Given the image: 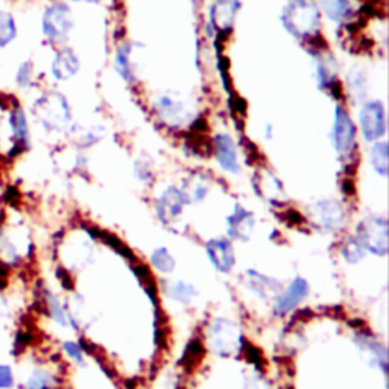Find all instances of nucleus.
I'll list each match as a JSON object with an SVG mask.
<instances>
[{
	"label": "nucleus",
	"instance_id": "nucleus-1",
	"mask_svg": "<svg viewBox=\"0 0 389 389\" xmlns=\"http://www.w3.org/2000/svg\"><path fill=\"white\" fill-rule=\"evenodd\" d=\"M281 23L292 37L312 38L320 29V8L315 0H289L281 13Z\"/></svg>",
	"mask_w": 389,
	"mask_h": 389
},
{
	"label": "nucleus",
	"instance_id": "nucleus-2",
	"mask_svg": "<svg viewBox=\"0 0 389 389\" xmlns=\"http://www.w3.org/2000/svg\"><path fill=\"white\" fill-rule=\"evenodd\" d=\"M32 113L47 133L64 131L72 122L70 105L58 92H49L40 96L32 105Z\"/></svg>",
	"mask_w": 389,
	"mask_h": 389
},
{
	"label": "nucleus",
	"instance_id": "nucleus-3",
	"mask_svg": "<svg viewBox=\"0 0 389 389\" xmlns=\"http://www.w3.org/2000/svg\"><path fill=\"white\" fill-rule=\"evenodd\" d=\"M73 15L67 3L53 2L49 5L42 19V31L47 42L61 44L69 38L73 29Z\"/></svg>",
	"mask_w": 389,
	"mask_h": 389
},
{
	"label": "nucleus",
	"instance_id": "nucleus-4",
	"mask_svg": "<svg viewBox=\"0 0 389 389\" xmlns=\"http://www.w3.org/2000/svg\"><path fill=\"white\" fill-rule=\"evenodd\" d=\"M210 344L213 351L219 356H233L240 351L243 347V338L240 335L239 327L230 320L216 318L208 329Z\"/></svg>",
	"mask_w": 389,
	"mask_h": 389
},
{
	"label": "nucleus",
	"instance_id": "nucleus-5",
	"mask_svg": "<svg viewBox=\"0 0 389 389\" xmlns=\"http://www.w3.org/2000/svg\"><path fill=\"white\" fill-rule=\"evenodd\" d=\"M388 221L385 217H367L358 225V239L363 249L370 253L385 257L388 254Z\"/></svg>",
	"mask_w": 389,
	"mask_h": 389
},
{
	"label": "nucleus",
	"instance_id": "nucleus-6",
	"mask_svg": "<svg viewBox=\"0 0 389 389\" xmlns=\"http://www.w3.org/2000/svg\"><path fill=\"white\" fill-rule=\"evenodd\" d=\"M156 113L158 119L170 128H181L192 117L188 104L176 92H166L157 96Z\"/></svg>",
	"mask_w": 389,
	"mask_h": 389
},
{
	"label": "nucleus",
	"instance_id": "nucleus-7",
	"mask_svg": "<svg viewBox=\"0 0 389 389\" xmlns=\"http://www.w3.org/2000/svg\"><path fill=\"white\" fill-rule=\"evenodd\" d=\"M359 124L362 135L368 142H379L386 134V113L380 101L363 104L359 113Z\"/></svg>",
	"mask_w": 389,
	"mask_h": 389
},
{
	"label": "nucleus",
	"instance_id": "nucleus-8",
	"mask_svg": "<svg viewBox=\"0 0 389 389\" xmlns=\"http://www.w3.org/2000/svg\"><path fill=\"white\" fill-rule=\"evenodd\" d=\"M311 219L318 229L335 233L342 229L345 224V212L340 202L335 199H322L309 208Z\"/></svg>",
	"mask_w": 389,
	"mask_h": 389
},
{
	"label": "nucleus",
	"instance_id": "nucleus-9",
	"mask_svg": "<svg viewBox=\"0 0 389 389\" xmlns=\"http://www.w3.org/2000/svg\"><path fill=\"white\" fill-rule=\"evenodd\" d=\"M331 140L339 156H347L354 149L356 126L345 108L338 107L335 111V124L331 129Z\"/></svg>",
	"mask_w": 389,
	"mask_h": 389
},
{
	"label": "nucleus",
	"instance_id": "nucleus-10",
	"mask_svg": "<svg viewBox=\"0 0 389 389\" xmlns=\"http://www.w3.org/2000/svg\"><path fill=\"white\" fill-rule=\"evenodd\" d=\"M8 126L11 129L14 144L10 151V156H19L20 152L29 149L31 142V131L26 113L23 111L20 104L14 102L10 110H8Z\"/></svg>",
	"mask_w": 389,
	"mask_h": 389
},
{
	"label": "nucleus",
	"instance_id": "nucleus-11",
	"mask_svg": "<svg viewBox=\"0 0 389 389\" xmlns=\"http://www.w3.org/2000/svg\"><path fill=\"white\" fill-rule=\"evenodd\" d=\"M188 204L183 192L175 188V185H170L163 193L157 202V213L158 217L161 219V222L165 224H174L176 222L180 216L183 215V208Z\"/></svg>",
	"mask_w": 389,
	"mask_h": 389
},
{
	"label": "nucleus",
	"instance_id": "nucleus-12",
	"mask_svg": "<svg viewBox=\"0 0 389 389\" xmlns=\"http://www.w3.org/2000/svg\"><path fill=\"white\" fill-rule=\"evenodd\" d=\"M253 188L258 197L270 201L271 204L280 206L286 201V193L283 189L281 181L270 170H262V172H257V175H254Z\"/></svg>",
	"mask_w": 389,
	"mask_h": 389
},
{
	"label": "nucleus",
	"instance_id": "nucleus-13",
	"mask_svg": "<svg viewBox=\"0 0 389 389\" xmlns=\"http://www.w3.org/2000/svg\"><path fill=\"white\" fill-rule=\"evenodd\" d=\"M206 251L210 262L219 272H230L236 263V256H234V248L229 239L216 238L206 243Z\"/></svg>",
	"mask_w": 389,
	"mask_h": 389
},
{
	"label": "nucleus",
	"instance_id": "nucleus-14",
	"mask_svg": "<svg viewBox=\"0 0 389 389\" xmlns=\"http://www.w3.org/2000/svg\"><path fill=\"white\" fill-rule=\"evenodd\" d=\"M256 226L254 215L242 206H236L226 219V233L234 240H248Z\"/></svg>",
	"mask_w": 389,
	"mask_h": 389
},
{
	"label": "nucleus",
	"instance_id": "nucleus-15",
	"mask_svg": "<svg viewBox=\"0 0 389 389\" xmlns=\"http://www.w3.org/2000/svg\"><path fill=\"white\" fill-rule=\"evenodd\" d=\"M307 295H309V285H307V281L304 279H295L290 283L289 288L281 295H279L274 306L275 315L285 316L286 313L292 312Z\"/></svg>",
	"mask_w": 389,
	"mask_h": 389
},
{
	"label": "nucleus",
	"instance_id": "nucleus-16",
	"mask_svg": "<svg viewBox=\"0 0 389 389\" xmlns=\"http://www.w3.org/2000/svg\"><path fill=\"white\" fill-rule=\"evenodd\" d=\"M213 148L216 154V160L217 163L221 165V167L230 174H239V156L236 144H234L231 137L224 133L216 134L213 140Z\"/></svg>",
	"mask_w": 389,
	"mask_h": 389
},
{
	"label": "nucleus",
	"instance_id": "nucleus-17",
	"mask_svg": "<svg viewBox=\"0 0 389 389\" xmlns=\"http://www.w3.org/2000/svg\"><path fill=\"white\" fill-rule=\"evenodd\" d=\"M239 11L238 0H217L210 10V24L219 32H229Z\"/></svg>",
	"mask_w": 389,
	"mask_h": 389
},
{
	"label": "nucleus",
	"instance_id": "nucleus-18",
	"mask_svg": "<svg viewBox=\"0 0 389 389\" xmlns=\"http://www.w3.org/2000/svg\"><path fill=\"white\" fill-rule=\"evenodd\" d=\"M81 69V61L78 55L69 47H63L55 53L52 61V76L56 81H69L76 75Z\"/></svg>",
	"mask_w": 389,
	"mask_h": 389
},
{
	"label": "nucleus",
	"instance_id": "nucleus-19",
	"mask_svg": "<svg viewBox=\"0 0 389 389\" xmlns=\"http://www.w3.org/2000/svg\"><path fill=\"white\" fill-rule=\"evenodd\" d=\"M356 344L361 347V350L363 353H367L368 362L371 365H374V367H379L386 374L388 371L386 348L380 342H377V340L372 339L371 336H365L363 333L356 336Z\"/></svg>",
	"mask_w": 389,
	"mask_h": 389
},
{
	"label": "nucleus",
	"instance_id": "nucleus-20",
	"mask_svg": "<svg viewBox=\"0 0 389 389\" xmlns=\"http://www.w3.org/2000/svg\"><path fill=\"white\" fill-rule=\"evenodd\" d=\"M313 72L321 88H335L336 87V69L335 63L327 55L320 52L313 53Z\"/></svg>",
	"mask_w": 389,
	"mask_h": 389
},
{
	"label": "nucleus",
	"instance_id": "nucleus-21",
	"mask_svg": "<svg viewBox=\"0 0 389 389\" xmlns=\"http://www.w3.org/2000/svg\"><path fill=\"white\" fill-rule=\"evenodd\" d=\"M43 306L46 309V315L51 318L53 322L58 324L61 327H67L70 322V312L66 304L61 303L58 295H55L52 290L43 289V297H42Z\"/></svg>",
	"mask_w": 389,
	"mask_h": 389
},
{
	"label": "nucleus",
	"instance_id": "nucleus-22",
	"mask_svg": "<svg viewBox=\"0 0 389 389\" xmlns=\"http://www.w3.org/2000/svg\"><path fill=\"white\" fill-rule=\"evenodd\" d=\"M321 10L331 22H345L353 13L350 0H320Z\"/></svg>",
	"mask_w": 389,
	"mask_h": 389
},
{
	"label": "nucleus",
	"instance_id": "nucleus-23",
	"mask_svg": "<svg viewBox=\"0 0 389 389\" xmlns=\"http://www.w3.org/2000/svg\"><path fill=\"white\" fill-rule=\"evenodd\" d=\"M116 67L119 75L125 81L135 79V63L133 61V47L131 44H124L119 47L116 55Z\"/></svg>",
	"mask_w": 389,
	"mask_h": 389
},
{
	"label": "nucleus",
	"instance_id": "nucleus-24",
	"mask_svg": "<svg viewBox=\"0 0 389 389\" xmlns=\"http://www.w3.org/2000/svg\"><path fill=\"white\" fill-rule=\"evenodd\" d=\"M248 285L251 290L256 292V294L262 298L275 294L280 288L279 281H275L274 279H267L256 271H248Z\"/></svg>",
	"mask_w": 389,
	"mask_h": 389
},
{
	"label": "nucleus",
	"instance_id": "nucleus-25",
	"mask_svg": "<svg viewBox=\"0 0 389 389\" xmlns=\"http://www.w3.org/2000/svg\"><path fill=\"white\" fill-rule=\"evenodd\" d=\"M165 292L170 298L181 304H190L192 299L198 297V290L185 281L165 283Z\"/></svg>",
	"mask_w": 389,
	"mask_h": 389
},
{
	"label": "nucleus",
	"instance_id": "nucleus-26",
	"mask_svg": "<svg viewBox=\"0 0 389 389\" xmlns=\"http://www.w3.org/2000/svg\"><path fill=\"white\" fill-rule=\"evenodd\" d=\"M88 234H90V236L93 238V239H99V240H102L105 245H108V247H111L113 249L116 251V253H119L120 256H124L126 260H129V262H135V256L133 254V251L129 249L124 242H122L120 239H117L116 236H113V234H108V233H105V231H101V230H88L87 231Z\"/></svg>",
	"mask_w": 389,
	"mask_h": 389
},
{
	"label": "nucleus",
	"instance_id": "nucleus-27",
	"mask_svg": "<svg viewBox=\"0 0 389 389\" xmlns=\"http://www.w3.org/2000/svg\"><path fill=\"white\" fill-rule=\"evenodd\" d=\"M17 38V23L14 15L8 11H0V49L10 46Z\"/></svg>",
	"mask_w": 389,
	"mask_h": 389
},
{
	"label": "nucleus",
	"instance_id": "nucleus-28",
	"mask_svg": "<svg viewBox=\"0 0 389 389\" xmlns=\"http://www.w3.org/2000/svg\"><path fill=\"white\" fill-rule=\"evenodd\" d=\"M56 379L51 371L44 368H35L31 372L24 383V389H53Z\"/></svg>",
	"mask_w": 389,
	"mask_h": 389
},
{
	"label": "nucleus",
	"instance_id": "nucleus-29",
	"mask_svg": "<svg viewBox=\"0 0 389 389\" xmlns=\"http://www.w3.org/2000/svg\"><path fill=\"white\" fill-rule=\"evenodd\" d=\"M371 165L374 167L376 174L386 176L388 175V143L376 142L370 152Z\"/></svg>",
	"mask_w": 389,
	"mask_h": 389
},
{
	"label": "nucleus",
	"instance_id": "nucleus-30",
	"mask_svg": "<svg viewBox=\"0 0 389 389\" xmlns=\"http://www.w3.org/2000/svg\"><path fill=\"white\" fill-rule=\"evenodd\" d=\"M185 202L188 204H193V202H201L207 197L208 193V184L202 178H194V180L185 183V189L181 190Z\"/></svg>",
	"mask_w": 389,
	"mask_h": 389
},
{
	"label": "nucleus",
	"instance_id": "nucleus-31",
	"mask_svg": "<svg viewBox=\"0 0 389 389\" xmlns=\"http://www.w3.org/2000/svg\"><path fill=\"white\" fill-rule=\"evenodd\" d=\"M204 356V347L199 342L198 339H192V342L185 348V351L181 358V367L185 371H192L197 368V365Z\"/></svg>",
	"mask_w": 389,
	"mask_h": 389
},
{
	"label": "nucleus",
	"instance_id": "nucleus-32",
	"mask_svg": "<svg viewBox=\"0 0 389 389\" xmlns=\"http://www.w3.org/2000/svg\"><path fill=\"white\" fill-rule=\"evenodd\" d=\"M151 263L161 274H170L175 270V258L166 248H157L151 256Z\"/></svg>",
	"mask_w": 389,
	"mask_h": 389
},
{
	"label": "nucleus",
	"instance_id": "nucleus-33",
	"mask_svg": "<svg viewBox=\"0 0 389 389\" xmlns=\"http://www.w3.org/2000/svg\"><path fill=\"white\" fill-rule=\"evenodd\" d=\"M365 256V249L356 238H350L342 247V257L348 263H359Z\"/></svg>",
	"mask_w": 389,
	"mask_h": 389
},
{
	"label": "nucleus",
	"instance_id": "nucleus-34",
	"mask_svg": "<svg viewBox=\"0 0 389 389\" xmlns=\"http://www.w3.org/2000/svg\"><path fill=\"white\" fill-rule=\"evenodd\" d=\"M32 78H34V64L31 61L22 63L17 69V73H15V84L22 88H26L31 85Z\"/></svg>",
	"mask_w": 389,
	"mask_h": 389
},
{
	"label": "nucleus",
	"instance_id": "nucleus-35",
	"mask_svg": "<svg viewBox=\"0 0 389 389\" xmlns=\"http://www.w3.org/2000/svg\"><path fill=\"white\" fill-rule=\"evenodd\" d=\"M63 351L66 353V356L70 361H73L75 363H78V365H81V367H83V365H84V351H83V348H81V345L78 342H73V340H64Z\"/></svg>",
	"mask_w": 389,
	"mask_h": 389
},
{
	"label": "nucleus",
	"instance_id": "nucleus-36",
	"mask_svg": "<svg viewBox=\"0 0 389 389\" xmlns=\"http://www.w3.org/2000/svg\"><path fill=\"white\" fill-rule=\"evenodd\" d=\"M17 380L10 363L0 362V389H14Z\"/></svg>",
	"mask_w": 389,
	"mask_h": 389
},
{
	"label": "nucleus",
	"instance_id": "nucleus-37",
	"mask_svg": "<svg viewBox=\"0 0 389 389\" xmlns=\"http://www.w3.org/2000/svg\"><path fill=\"white\" fill-rule=\"evenodd\" d=\"M350 87L356 96H359L358 99H363L365 94V87H367V81H365V73L363 72H358V70H351L350 73Z\"/></svg>",
	"mask_w": 389,
	"mask_h": 389
},
{
	"label": "nucleus",
	"instance_id": "nucleus-38",
	"mask_svg": "<svg viewBox=\"0 0 389 389\" xmlns=\"http://www.w3.org/2000/svg\"><path fill=\"white\" fill-rule=\"evenodd\" d=\"M135 175L139 180L142 181H151L152 180V176H154V172H152V167L149 165V160H146V158H139L135 161Z\"/></svg>",
	"mask_w": 389,
	"mask_h": 389
},
{
	"label": "nucleus",
	"instance_id": "nucleus-39",
	"mask_svg": "<svg viewBox=\"0 0 389 389\" xmlns=\"http://www.w3.org/2000/svg\"><path fill=\"white\" fill-rule=\"evenodd\" d=\"M245 354H247V359H248L251 363L257 365L258 368H262V367H263L265 359H263V356H262V353H260V350H258V348H256V347H253V345H247V347H245Z\"/></svg>",
	"mask_w": 389,
	"mask_h": 389
},
{
	"label": "nucleus",
	"instance_id": "nucleus-40",
	"mask_svg": "<svg viewBox=\"0 0 389 389\" xmlns=\"http://www.w3.org/2000/svg\"><path fill=\"white\" fill-rule=\"evenodd\" d=\"M56 275H58V277L61 279L60 281L63 283L64 288H66V289H73V280L70 277V274L66 270H64V267H60L58 272H56Z\"/></svg>",
	"mask_w": 389,
	"mask_h": 389
},
{
	"label": "nucleus",
	"instance_id": "nucleus-41",
	"mask_svg": "<svg viewBox=\"0 0 389 389\" xmlns=\"http://www.w3.org/2000/svg\"><path fill=\"white\" fill-rule=\"evenodd\" d=\"M245 389H270V388H267V385H262L260 382H257L254 379V380H248Z\"/></svg>",
	"mask_w": 389,
	"mask_h": 389
},
{
	"label": "nucleus",
	"instance_id": "nucleus-42",
	"mask_svg": "<svg viewBox=\"0 0 389 389\" xmlns=\"http://www.w3.org/2000/svg\"><path fill=\"white\" fill-rule=\"evenodd\" d=\"M73 2H83V3H97L99 0H73Z\"/></svg>",
	"mask_w": 389,
	"mask_h": 389
},
{
	"label": "nucleus",
	"instance_id": "nucleus-43",
	"mask_svg": "<svg viewBox=\"0 0 389 389\" xmlns=\"http://www.w3.org/2000/svg\"><path fill=\"white\" fill-rule=\"evenodd\" d=\"M192 2H194V0H192Z\"/></svg>",
	"mask_w": 389,
	"mask_h": 389
}]
</instances>
